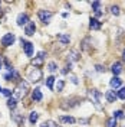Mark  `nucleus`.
<instances>
[{
    "instance_id": "423d86ee",
    "label": "nucleus",
    "mask_w": 125,
    "mask_h": 127,
    "mask_svg": "<svg viewBox=\"0 0 125 127\" xmlns=\"http://www.w3.org/2000/svg\"><path fill=\"white\" fill-rule=\"evenodd\" d=\"M15 39H16V36L13 33H6V35L0 39V43H1L3 46H10V45H13Z\"/></svg>"
},
{
    "instance_id": "e433bc0d",
    "label": "nucleus",
    "mask_w": 125,
    "mask_h": 127,
    "mask_svg": "<svg viewBox=\"0 0 125 127\" xmlns=\"http://www.w3.org/2000/svg\"><path fill=\"white\" fill-rule=\"evenodd\" d=\"M0 91H1V87H0Z\"/></svg>"
},
{
    "instance_id": "c9c22d12",
    "label": "nucleus",
    "mask_w": 125,
    "mask_h": 127,
    "mask_svg": "<svg viewBox=\"0 0 125 127\" xmlns=\"http://www.w3.org/2000/svg\"><path fill=\"white\" fill-rule=\"evenodd\" d=\"M55 127H61V126H58V124H56V126H55Z\"/></svg>"
},
{
    "instance_id": "4be33fe9",
    "label": "nucleus",
    "mask_w": 125,
    "mask_h": 127,
    "mask_svg": "<svg viewBox=\"0 0 125 127\" xmlns=\"http://www.w3.org/2000/svg\"><path fill=\"white\" fill-rule=\"evenodd\" d=\"M13 120H15L16 123H19V124H20V123H23V121H24L23 116H22V114H17V113H15V114H13Z\"/></svg>"
},
{
    "instance_id": "6e6552de",
    "label": "nucleus",
    "mask_w": 125,
    "mask_h": 127,
    "mask_svg": "<svg viewBox=\"0 0 125 127\" xmlns=\"http://www.w3.org/2000/svg\"><path fill=\"white\" fill-rule=\"evenodd\" d=\"M4 79L6 81H15V79H20V75H19V72L16 71V69H12V71H9L6 75H4Z\"/></svg>"
},
{
    "instance_id": "1a4fd4ad",
    "label": "nucleus",
    "mask_w": 125,
    "mask_h": 127,
    "mask_svg": "<svg viewBox=\"0 0 125 127\" xmlns=\"http://www.w3.org/2000/svg\"><path fill=\"white\" fill-rule=\"evenodd\" d=\"M17 25L19 26H26V25L29 23V16L26 15V13H20V15L17 16Z\"/></svg>"
},
{
    "instance_id": "7ed1b4c3",
    "label": "nucleus",
    "mask_w": 125,
    "mask_h": 127,
    "mask_svg": "<svg viewBox=\"0 0 125 127\" xmlns=\"http://www.w3.org/2000/svg\"><path fill=\"white\" fill-rule=\"evenodd\" d=\"M45 56H46V52L40 51L39 54H38V56L32 59V65H33L35 68H40V66L43 65V61H45Z\"/></svg>"
},
{
    "instance_id": "aec40b11",
    "label": "nucleus",
    "mask_w": 125,
    "mask_h": 127,
    "mask_svg": "<svg viewBox=\"0 0 125 127\" xmlns=\"http://www.w3.org/2000/svg\"><path fill=\"white\" fill-rule=\"evenodd\" d=\"M38 119H39V114H38L36 111H32L30 116H29V121H30L32 124H35V123L38 121Z\"/></svg>"
},
{
    "instance_id": "cd10ccee",
    "label": "nucleus",
    "mask_w": 125,
    "mask_h": 127,
    "mask_svg": "<svg viewBox=\"0 0 125 127\" xmlns=\"http://www.w3.org/2000/svg\"><path fill=\"white\" fill-rule=\"evenodd\" d=\"M111 13L115 15V16H119V13H121V12H119V7H118V6H112V7H111Z\"/></svg>"
},
{
    "instance_id": "2eb2a0df",
    "label": "nucleus",
    "mask_w": 125,
    "mask_h": 127,
    "mask_svg": "<svg viewBox=\"0 0 125 127\" xmlns=\"http://www.w3.org/2000/svg\"><path fill=\"white\" fill-rule=\"evenodd\" d=\"M32 98H33V101H42L43 95H42V93H40L39 88H35V91L32 93Z\"/></svg>"
},
{
    "instance_id": "4468645a",
    "label": "nucleus",
    "mask_w": 125,
    "mask_h": 127,
    "mask_svg": "<svg viewBox=\"0 0 125 127\" xmlns=\"http://www.w3.org/2000/svg\"><path fill=\"white\" fill-rule=\"evenodd\" d=\"M23 49H24L26 56H32L33 55V43H32V42H26L24 46H23Z\"/></svg>"
},
{
    "instance_id": "a211bd4d",
    "label": "nucleus",
    "mask_w": 125,
    "mask_h": 127,
    "mask_svg": "<svg viewBox=\"0 0 125 127\" xmlns=\"http://www.w3.org/2000/svg\"><path fill=\"white\" fill-rule=\"evenodd\" d=\"M53 84H55V77H52V75H50V77H47V78H46V87L49 88L50 91L53 90Z\"/></svg>"
},
{
    "instance_id": "2f4dec72",
    "label": "nucleus",
    "mask_w": 125,
    "mask_h": 127,
    "mask_svg": "<svg viewBox=\"0 0 125 127\" xmlns=\"http://www.w3.org/2000/svg\"><path fill=\"white\" fill-rule=\"evenodd\" d=\"M70 81H72L73 84H78V78H76V77H70Z\"/></svg>"
},
{
    "instance_id": "72a5a7b5",
    "label": "nucleus",
    "mask_w": 125,
    "mask_h": 127,
    "mask_svg": "<svg viewBox=\"0 0 125 127\" xmlns=\"http://www.w3.org/2000/svg\"><path fill=\"white\" fill-rule=\"evenodd\" d=\"M40 127H49V126H47L46 123H43V124H42V126H40Z\"/></svg>"
},
{
    "instance_id": "b1692460",
    "label": "nucleus",
    "mask_w": 125,
    "mask_h": 127,
    "mask_svg": "<svg viewBox=\"0 0 125 127\" xmlns=\"http://www.w3.org/2000/svg\"><path fill=\"white\" fill-rule=\"evenodd\" d=\"M69 56H70V61H78V59H79V52L72 51V52L69 54Z\"/></svg>"
},
{
    "instance_id": "412c9836",
    "label": "nucleus",
    "mask_w": 125,
    "mask_h": 127,
    "mask_svg": "<svg viewBox=\"0 0 125 127\" xmlns=\"http://www.w3.org/2000/svg\"><path fill=\"white\" fill-rule=\"evenodd\" d=\"M117 126H118V123L114 117H111V119L106 120V127H117Z\"/></svg>"
},
{
    "instance_id": "f8f14e48",
    "label": "nucleus",
    "mask_w": 125,
    "mask_h": 127,
    "mask_svg": "<svg viewBox=\"0 0 125 127\" xmlns=\"http://www.w3.org/2000/svg\"><path fill=\"white\" fill-rule=\"evenodd\" d=\"M109 84H111V87H112V90H117V88H119L122 85V79L119 78V77H114V78H111Z\"/></svg>"
},
{
    "instance_id": "0eeeda50",
    "label": "nucleus",
    "mask_w": 125,
    "mask_h": 127,
    "mask_svg": "<svg viewBox=\"0 0 125 127\" xmlns=\"http://www.w3.org/2000/svg\"><path fill=\"white\" fill-rule=\"evenodd\" d=\"M35 32H36V25H35V22H29V23L24 26V33H26L27 36L35 35Z\"/></svg>"
},
{
    "instance_id": "bb28decb",
    "label": "nucleus",
    "mask_w": 125,
    "mask_h": 127,
    "mask_svg": "<svg viewBox=\"0 0 125 127\" xmlns=\"http://www.w3.org/2000/svg\"><path fill=\"white\" fill-rule=\"evenodd\" d=\"M63 87H65V81H63V79H59L58 84H56V90H58V91H62Z\"/></svg>"
},
{
    "instance_id": "f257e3e1",
    "label": "nucleus",
    "mask_w": 125,
    "mask_h": 127,
    "mask_svg": "<svg viewBox=\"0 0 125 127\" xmlns=\"http://www.w3.org/2000/svg\"><path fill=\"white\" fill-rule=\"evenodd\" d=\"M27 90H29V82L27 81H20L17 88L13 91V97L15 98H23L24 95L27 94Z\"/></svg>"
},
{
    "instance_id": "20e7f679",
    "label": "nucleus",
    "mask_w": 125,
    "mask_h": 127,
    "mask_svg": "<svg viewBox=\"0 0 125 127\" xmlns=\"http://www.w3.org/2000/svg\"><path fill=\"white\" fill-rule=\"evenodd\" d=\"M27 78L30 82H38L42 79V71H40V68H35L33 71L29 72V75H27Z\"/></svg>"
},
{
    "instance_id": "6ab92c4d",
    "label": "nucleus",
    "mask_w": 125,
    "mask_h": 127,
    "mask_svg": "<svg viewBox=\"0 0 125 127\" xmlns=\"http://www.w3.org/2000/svg\"><path fill=\"white\" fill-rule=\"evenodd\" d=\"M61 121H63V123H69V124H73L76 120L73 119V117H70V116H61Z\"/></svg>"
},
{
    "instance_id": "7c9ffc66",
    "label": "nucleus",
    "mask_w": 125,
    "mask_h": 127,
    "mask_svg": "<svg viewBox=\"0 0 125 127\" xmlns=\"http://www.w3.org/2000/svg\"><path fill=\"white\" fill-rule=\"evenodd\" d=\"M95 69H96L98 72H105V71H106V69H105V66H102V65H96V66H95Z\"/></svg>"
},
{
    "instance_id": "9b49d317",
    "label": "nucleus",
    "mask_w": 125,
    "mask_h": 127,
    "mask_svg": "<svg viewBox=\"0 0 125 127\" xmlns=\"http://www.w3.org/2000/svg\"><path fill=\"white\" fill-rule=\"evenodd\" d=\"M111 71H112V74H114L115 77H118V75L122 72V65H121V62H114V64H112Z\"/></svg>"
},
{
    "instance_id": "393cba45",
    "label": "nucleus",
    "mask_w": 125,
    "mask_h": 127,
    "mask_svg": "<svg viewBox=\"0 0 125 127\" xmlns=\"http://www.w3.org/2000/svg\"><path fill=\"white\" fill-rule=\"evenodd\" d=\"M117 95H118V98H119V100H125V87L121 88V90L117 93Z\"/></svg>"
},
{
    "instance_id": "473e14b6",
    "label": "nucleus",
    "mask_w": 125,
    "mask_h": 127,
    "mask_svg": "<svg viewBox=\"0 0 125 127\" xmlns=\"http://www.w3.org/2000/svg\"><path fill=\"white\" fill-rule=\"evenodd\" d=\"M122 59L125 61V49H124V52H122Z\"/></svg>"
},
{
    "instance_id": "c85d7f7f",
    "label": "nucleus",
    "mask_w": 125,
    "mask_h": 127,
    "mask_svg": "<svg viewBox=\"0 0 125 127\" xmlns=\"http://www.w3.org/2000/svg\"><path fill=\"white\" fill-rule=\"evenodd\" d=\"M99 7H101V3H99V1H94V3H92V9H94L95 13L99 12Z\"/></svg>"
},
{
    "instance_id": "9d476101",
    "label": "nucleus",
    "mask_w": 125,
    "mask_h": 127,
    "mask_svg": "<svg viewBox=\"0 0 125 127\" xmlns=\"http://www.w3.org/2000/svg\"><path fill=\"white\" fill-rule=\"evenodd\" d=\"M105 98H106L108 103H115V101L118 100V95H117V93H115L114 90H109V91H106Z\"/></svg>"
},
{
    "instance_id": "39448f33",
    "label": "nucleus",
    "mask_w": 125,
    "mask_h": 127,
    "mask_svg": "<svg viewBox=\"0 0 125 127\" xmlns=\"http://www.w3.org/2000/svg\"><path fill=\"white\" fill-rule=\"evenodd\" d=\"M38 16H39V19H40V22H43V23L46 25L50 22V19H52V12H49V10H39L38 12Z\"/></svg>"
},
{
    "instance_id": "a878e982",
    "label": "nucleus",
    "mask_w": 125,
    "mask_h": 127,
    "mask_svg": "<svg viewBox=\"0 0 125 127\" xmlns=\"http://www.w3.org/2000/svg\"><path fill=\"white\" fill-rule=\"evenodd\" d=\"M112 117L115 120L121 119V117H124V113H122V110H117V111H114V116H112Z\"/></svg>"
},
{
    "instance_id": "f704fd0d",
    "label": "nucleus",
    "mask_w": 125,
    "mask_h": 127,
    "mask_svg": "<svg viewBox=\"0 0 125 127\" xmlns=\"http://www.w3.org/2000/svg\"><path fill=\"white\" fill-rule=\"evenodd\" d=\"M0 69H1V58H0Z\"/></svg>"
},
{
    "instance_id": "f3484780",
    "label": "nucleus",
    "mask_w": 125,
    "mask_h": 127,
    "mask_svg": "<svg viewBox=\"0 0 125 127\" xmlns=\"http://www.w3.org/2000/svg\"><path fill=\"white\" fill-rule=\"evenodd\" d=\"M7 107L10 108V110H15L16 107H17V101H16L15 97H10L7 100Z\"/></svg>"
},
{
    "instance_id": "ddd939ff",
    "label": "nucleus",
    "mask_w": 125,
    "mask_h": 127,
    "mask_svg": "<svg viewBox=\"0 0 125 127\" xmlns=\"http://www.w3.org/2000/svg\"><path fill=\"white\" fill-rule=\"evenodd\" d=\"M89 28H91L92 31H99V29H101V22L94 17V19L89 20Z\"/></svg>"
},
{
    "instance_id": "5701e85b",
    "label": "nucleus",
    "mask_w": 125,
    "mask_h": 127,
    "mask_svg": "<svg viewBox=\"0 0 125 127\" xmlns=\"http://www.w3.org/2000/svg\"><path fill=\"white\" fill-rule=\"evenodd\" d=\"M47 69L50 72H55V71H58V65L55 62H49L47 64Z\"/></svg>"
},
{
    "instance_id": "c756f323",
    "label": "nucleus",
    "mask_w": 125,
    "mask_h": 127,
    "mask_svg": "<svg viewBox=\"0 0 125 127\" xmlns=\"http://www.w3.org/2000/svg\"><path fill=\"white\" fill-rule=\"evenodd\" d=\"M1 93H3V94L6 95L7 98H10V97H12V94H13V91H10V90H7V88H4V90H1Z\"/></svg>"
},
{
    "instance_id": "dca6fc26",
    "label": "nucleus",
    "mask_w": 125,
    "mask_h": 127,
    "mask_svg": "<svg viewBox=\"0 0 125 127\" xmlns=\"http://www.w3.org/2000/svg\"><path fill=\"white\" fill-rule=\"evenodd\" d=\"M58 40H59V42H62L63 45H66V43H69V42H70V38H69V35L59 33V35H58Z\"/></svg>"
},
{
    "instance_id": "f03ea898",
    "label": "nucleus",
    "mask_w": 125,
    "mask_h": 127,
    "mask_svg": "<svg viewBox=\"0 0 125 127\" xmlns=\"http://www.w3.org/2000/svg\"><path fill=\"white\" fill-rule=\"evenodd\" d=\"M88 95H89V98L92 100V103L95 104V107L98 108V110H102V105L99 103H101V98H102V94L98 91V90H91L89 93H88Z\"/></svg>"
}]
</instances>
